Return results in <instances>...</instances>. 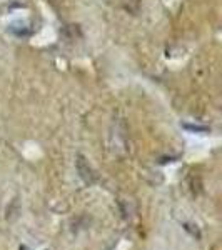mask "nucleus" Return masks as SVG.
Segmentation results:
<instances>
[{
    "mask_svg": "<svg viewBox=\"0 0 222 250\" xmlns=\"http://www.w3.org/2000/svg\"><path fill=\"white\" fill-rule=\"evenodd\" d=\"M75 165H77V172H79V177L84 180L86 184L90 185L94 182V172H92L90 165L82 155H77V160H75Z\"/></svg>",
    "mask_w": 222,
    "mask_h": 250,
    "instance_id": "nucleus-1",
    "label": "nucleus"
},
{
    "mask_svg": "<svg viewBox=\"0 0 222 250\" xmlns=\"http://www.w3.org/2000/svg\"><path fill=\"white\" fill-rule=\"evenodd\" d=\"M184 229H185V230H187V232H191L194 237H197V239H200V232H199V229H197V227L194 229V225H192V224H184Z\"/></svg>",
    "mask_w": 222,
    "mask_h": 250,
    "instance_id": "nucleus-2",
    "label": "nucleus"
},
{
    "mask_svg": "<svg viewBox=\"0 0 222 250\" xmlns=\"http://www.w3.org/2000/svg\"><path fill=\"white\" fill-rule=\"evenodd\" d=\"M184 127L187 128V130H192V132H207L209 130L207 127H197V125L196 127H194V125H184Z\"/></svg>",
    "mask_w": 222,
    "mask_h": 250,
    "instance_id": "nucleus-3",
    "label": "nucleus"
}]
</instances>
